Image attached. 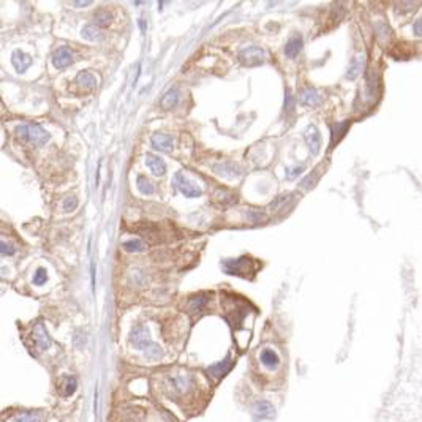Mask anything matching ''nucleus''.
<instances>
[{
    "mask_svg": "<svg viewBox=\"0 0 422 422\" xmlns=\"http://www.w3.org/2000/svg\"><path fill=\"white\" fill-rule=\"evenodd\" d=\"M248 220L252 221H258V220H263L264 217V212L263 211H248Z\"/></svg>",
    "mask_w": 422,
    "mask_h": 422,
    "instance_id": "72a5a7b5",
    "label": "nucleus"
},
{
    "mask_svg": "<svg viewBox=\"0 0 422 422\" xmlns=\"http://www.w3.org/2000/svg\"><path fill=\"white\" fill-rule=\"evenodd\" d=\"M76 82L82 89H87V90L97 89V79H95L94 73H90V71H81L76 78Z\"/></svg>",
    "mask_w": 422,
    "mask_h": 422,
    "instance_id": "dca6fc26",
    "label": "nucleus"
},
{
    "mask_svg": "<svg viewBox=\"0 0 422 422\" xmlns=\"http://www.w3.org/2000/svg\"><path fill=\"white\" fill-rule=\"evenodd\" d=\"M75 6H89V5H92V2H82V3H79V2H76V3H73Z\"/></svg>",
    "mask_w": 422,
    "mask_h": 422,
    "instance_id": "e433bc0d",
    "label": "nucleus"
},
{
    "mask_svg": "<svg viewBox=\"0 0 422 422\" xmlns=\"http://www.w3.org/2000/svg\"><path fill=\"white\" fill-rule=\"evenodd\" d=\"M302 171H304V166H296V168H292V169L288 168V169H286V179H290V181H291V179L297 177L300 173H302Z\"/></svg>",
    "mask_w": 422,
    "mask_h": 422,
    "instance_id": "2f4dec72",
    "label": "nucleus"
},
{
    "mask_svg": "<svg viewBox=\"0 0 422 422\" xmlns=\"http://www.w3.org/2000/svg\"><path fill=\"white\" fill-rule=\"evenodd\" d=\"M81 37L84 40H87V41H100L103 38V35H102V32H100V28L97 26L85 24L82 27V30H81Z\"/></svg>",
    "mask_w": 422,
    "mask_h": 422,
    "instance_id": "a211bd4d",
    "label": "nucleus"
},
{
    "mask_svg": "<svg viewBox=\"0 0 422 422\" xmlns=\"http://www.w3.org/2000/svg\"><path fill=\"white\" fill-rule=\"evenodd\" d=\"M231 367H233V359H231V356H228L226 359L213 364V366H211L209 369H207V375H209L212 380L217 381V380H221V378H223L228 371L231 370Z\"/></svg>",
    "mask_w": 422,
    "mask_h": 422,
    "instance_id": "6e6552de",
    "label": "nucleus"
},
{
    "mask_svg": "<svg viewBox=\"0 0 422 422\" xmlns=\"http://www.w3.org/2000/svg\"><path fill=\"white\" fill-rule=\"evenodd\" d=\"M78 207V199L75 196H68L63 199V211L65 212H73Z\"/></svg>",
    "mask_w": 422,
    "mask_h": 422,
    "instance_id": "7c9ffc66",
    "label": "nucleus"
},
{
    "mask_svg": "<svg viewBox=\"0 0 422 422\" xmlns=\"http://www.w3.org/2000/svg\"><path fill=\"white\" fill-rule=\"evenodd\" d=\"M16 134L23 142H32L35 146H45L46 142L51 139V134H49L45 128L37 124H30V122L19 124L16 127Z\"/></svg>",
    "mask_w": 422,
    "mask_h": 422,
    "instance_id": "f03ea898",
    "label": "nucleus"
},
{
    "mask_svg": "<svg viewBox=\"0 0 422 422\" xmlns=\"http://www.w3.org/2000/svg\"><path fill=\"white\" fill-rule=\"evenodd\" d=\"M348 128H349V120L332 125V128H331V132H332V146H335L343 138V134L348 132Z\"/></svg>",
    "mask_w": 422,
    "mask_h": 422,
    "instance_id": "4be33fe9",
    "label": "nucleus"
},
{
    "mask_svg": "<svg viewBox=\"0 0 422 422\" xmlns=\"http://www.w3.org/2000/svg\"><path fill=\"white\" fill-rule=\"evenodd\" d=\"M304 48V40L300 35H292V37L288 40V43H286L285 46V55L290 57V59H294V57H297V54L302 51Z\"/></svg>",
    "mask_w": 422,
    "mask_h": 422,
    "instance_id": "2eb2a0df",
    "label": "nucleus"
},
{
    "mask_svg": "<svg viewBox=\"0 0 422 422\" xmlns=\"http://www.w3.org/2000/svg\"><path fill=\"white\" fill-rule=\"evenodd\" d=\"M124 248L127 250V252L134 253V252H141V250H144V244H142V240H139V239H133V240L125 242Z\"/></svg>",
    "mask_w": 422,
    "mask_h": 422,
    "instance_id": "c756f323",
    "label": "nucleus"
},
{
    "mask_svg": "<svg viewBox=\"0 0 422 422\" xmlns=\"http://www.w3.org/2000/svg\"><path fill=\"white\" fill-rule=\"evenodd\" d=\"M63 386H65V389H63V394H65L67 397L73 396L75 391H76V388H78L76 378H75V376H65V383H63Z\"/></svg>",
    "mask_w": 422,
    "mask_h": 422,
    "instance_id": "cd10ccee",
    "label": "nucleus"
},
{
    "mask_svg": "<svg viewBox=\"0 0 422 422\" xmlns=\"http://www.w3.org/2000/svg\"><path fill=\"white\" fill-rule=\"evenodd\" d=\"M267 59V53L260 46H247L240 51L239 60L244 65H261Z\"/></svg>",
    "mask_w": 422,
    "mask_h": 422,
    "instance_id": "39448f33",
    "label": "nucleus"
},
{
    "mask_svg": "<svg viewBox=\"0 0 422 422\" xmlns=\"http://www.w3.org/2000/svg\"><path fill=\"white\" fill-rule=\"evenodd\" d=\"M32 339H33L35 345H37V348L40 349V351H46V349L51 348V339H49V335L46 332L45 326H43V323H37L33 326Z\"/></svg>",
    "mask_w": 422,
    "mask_h": 422,
    "instance_id": "0eeeda50",
    "label": "nucleus"
},
{
    "mask_svg": "<svg viewBox=\"0 0 422 422\" xmlns=\"http://www.w3.org/2000/svg\"><path fill=\"white\" fill-rule=\"evenodd\" d=\"M53 63L57 70L67 68L73 63V51L68 46H60L55 49V53L53 55Z\"/></svg>",
    "mask_w": 422,
    "mask_h": 422,
    "instance_id": "423d86ee",
    "label": "nucleus"
},
{
    "mask_svg": "<svg viewBox=\"0 0 422 422\" xmlns=\"http://www.w3.org/2000/svg\"><path fill=\"white\" fill-rule=\"evenodd\" d=\"M318 179H319V173L316 169L315 171H312V173L309 174V176H305L302 181L299 182V190H302V191H310L315 185H316V182H318Z\"/></svg>",
    "mask_w": 422,
    "mask_h": 422,
    "instance_id": "aec40b11",
    "label": "nucleus"
},
{
    "mask_svg": "<svg viewBox=\"0 0 422 422\" xmlns=\"http://www.w3.org/2000/svg\"><path fill=\"white\" fill-rule=\"evenodd\" d=\"M112 13L108 10H98L94 16V23L97 27H108L112 23Z\"/></svg>",
    "mask_w": 422,
    "mask_h": 422,
    "instance_id": "5701e85b",
    "label": "nucleus"
},
{
    "mask_svg": "<svg viewBox=\"0 0 422 422\" xmlns=\"http://www.w3.org/2000/svg\"><path fill=\"white\" fill-rule=\"evenodd\" d=\"M141 30H142V32L146 30V23H144V19H141Z\"/></svg>",
    "mask_w": 422,
    "mask_h": 422,
    "instance_id": "4c0bfd02",
    "label": "nucleus"
},
{
    "mask_svg": "<svg viewBox=\"0 0 422 422\" xmlns=\"http://www.w3.org/2000/svg\"><path fill=\"white\" fill-rule=\"evenodd\" d=\"M173 184H174L176 190H179L181 193H184V195L188 196V198H198V196L203 195L201 187H199V185H196L195 182L188 181V179L185 177V174L182 173V171L176 173Z\"/></svg>",
    "mask_w": 422,
    "mask_h": 422,
    "instance_id": "20e7f679",
    "label": "nucleus"
},
{
    "mask_svg": "<svg viewBox=\"0 0 422 422\" xmlns=\"http://www.w3.org/2000/svg\"><path fill=\"white\" fill-rule=\"evenodd\" d=\"M260 357H261V362H263L266 367H269V369L277 367V366H278V362H280V359H278L277 353L274 351V349H270V348L263 349L261 354H260Z\"/></svg>",
    "mask_w": 422,
    "mask_h": 422,
    "instance_id": "6ab92c4d",
    "label": "nucleus"
},
{
    "mask_svg": "<svg viewBox=\"0 0 422 422\" xmlns=\"http://www.w3.org/2000/svg\"><path fill=\"white\" fill-rule=\"evenodd\" d=\"M0 248H2V255H3V256H11V255H14V248L10 247L6 240H2V244H0Z\"/></svg>",
    "mask_w": 422,
    "mask_h": 422,
    "instance_id": "473e14b6",
    "label": "nucleus"
},
{
    "mask_svg": "<svg viewBox=\"0 0 422 422\" xmlns=\"http://www.w3.org/2000/svg\"><path fill=\"white\" fill-rule=\"evenodd\" d=\"M292 105H294V103H292V97L290 98V95H286V106H285V112L286 114H288L290 111H292Z\"/></svg>",
    "mask_w": 422,
    "mask_h": 422,
    "instance_id": "c9c22d12",
    "label": "nucleus"
},
{
    "mask_svg": "<svg viewBox=\"0 0 422 422\" xmlns=\"http://www.w3.org/2000/svg\"><path fill=\"white\" fill-rule=\"evenodd\" d=\"M48 282V272L45 267H38L37 272L33 274V278H32V283L37 285V286H41L45 285Z\"/></svg>",
    "mask_w": 422,
    "mask_h": 422,
    "instance_id": "c85d7f7f",
    "label": "nucleus"
},
{
    "mask_svg": "<svg viewBox=\"0 0 422 422\" xmlns=\"http://www.w3.org/2000/svg\"><path fill=\"white\" fill-rule=\"evenodd\" d=\"M304 136H305V141H307V146H309L310 150H312V154L316 155L319 152V147H321V133H319V130L313 124H310L309 127H307Z\"/></svg>",
    "mask_w": 422,
    "mask_h": 422,
    "instance_id": "1a4fd4ad",
    "label": "nucleus"
},
{
    "mask_svg": "<svg viewBox=\"0 0 422 422\" xmlns=\"http://www.w3.org/2000/svg\"><path fill=\"white\" fill-rule=\"evenodd\" d=\"M209 294H196V296H193V297H190V310L191 312H199V310H203L204 307L209 304Z\"/></svg>",
    "mask_w": 422,
    "mask_h": 422,
    "instance_id": "412c9836",
    "label": "nucleus"
},
{
    "mask_svg": "<svg viewBox=\"0 0 422 422\" xmlns=\"http://www.w3.org/2000/svg\"><path fill=\"white\" fill-rule=\"evenodd\" d=\"M128 340H130V343H132L134 348L146 351L150 357H155V359H158V357L161 356V349L157 346L152 340H150L149 329H147L144 324L134 326V327L132 329Z\"/></svg>",
    "mask_w": 422,
    "mask_h": 422,
    "instance_id": "f257e3e1",
    "label": "nucleus"
},
{
    "mask_svg": "<svg viewBox=\"0 0 422 422\" xmlns=\"http://www.w3.org/2000/svg\"><path fill=\"white\" fill-rule=\"evenodd\" d=\"M300 102L304 105H309V106H316L319 105V95L316 90L313 89H305L302 94H300Z\"/></svg>",
    "mask_w": 422,
    "mask_h": 422,
    "instance_id": "b1692460",
    "label": "nucleus"
},
{
    "mask_svg": "<svg viewBox=\"0 0 422 422\" xmlns=\"http://www.w3.org/2000/svg\"><path fill=\"white\" fill-rule=\"evenodd\" d=\"M11 62H13L14 70H16L18 73H24V71L30 67L32 57L28 54H26V53H23L21 49H16V51H14L13 55H11Z\"/></svg>",
    "mask_w": 422,
    "mask_h": 422,
    "instance_id": "f8f14e48",
    "label": "nucleus"
},
{
    "mask_svg": "<svg viewBox=\"0 0 422 422\" xmlns=\"http://www.w3.org/2000/svg\"><path fill=\"white\" fill-rule=\"evenodd\" d=\"M14 422H41L40 411H27L14 419Z\"/></svg>",
    "mask_w": 422,
    "mask_h": 422,
    "instance_id": "bb28decb",
    "label": "nucleus"
},
{
    "mask_svg": "<svg viewBox=\"0 0 422 422\" xmlns=\"http://www.w3.org/2000/svg\"><path fill=\"white\" fill-rule=\"evenodd\" d=\"M213 171H215L217 174H220L221 177H226V179H237V177L242 176V168L239 166V164H236V163L217 164V166L213 168Z\"/></svg>",
    "mask_w": 422,
    "mask_h": 422,
    "instance_id": "9d476101",
    "label": "nucleus"
},
{
    "mask_svg": "<svg viewBox=\"0 0 422 422\" xmlns=\"http://www.w3.org/2000/svg\"><path fill=\"white\" fill-rule=\"evenodd\" d=\"M253 266H255V263L250 258H247V256H244V258L226 261L223 269H225V272H228V274L250 278V277H252V272H253Z\"/></svg>",
    "mask_w": 422,
    "mask_h": 422,
    "instance_id": "7ed1b4c3",
    "label": "nucleus"
},
{
    "mask_svg": "<svg viewBox=\"0 0 422 422\" xmlns=\"http://www.w3.org/2000/svg\"><path fill=\"white\" fill-rule=\"evenodd\" d=\"M362 67H364V59H354V60L351 62V65H349L348 71H346V78H348V79H349V81L356 79L357 75L361 73Z\"/></svg>",
    "mask_w": 422,
    "mask_h": 422,
    "instance_id": "a878e982",
    "label": "nucleus"
},
{
    "mask_svg": "<svg viewBox=\"0 0 422 422\" xmlns=\"http://www.w3.org/2000/svg\"><path fill=\"white\" fill-rule=\"evenodd\" d=\"M253 414L258 419H272L275 416V410L266 400H260L253 405Z\"/></svg>",
    "mask_w": 422,
    "mask_h": 422,
    "instance_id": "4468645a",
    "label": "nucleus"
},
{
    "mask_svg": "<svg viewBox=\"0 0 422 422\" xmlns=\"http://www.w3.org/2000/svg\"><path fill=\"white\" fill-rule=\"evenodd\" d=\"M146 164L149 171L152 173L155 177H161L164 173H166V166H164V161L160 158L158 155H154V154H149L146 157Z\"/></svg>",
    "mask_w": 422,
    "mask_h": 422,
    "instance_id": "ddd939ff",
    "label": "nucleus"
},
{
    "mask_svg": "<svg viewBox=\"0 0 422 422\" xmlns=\"http://www.w3.org/2000/svg\"><path fill=\"white\" fill-rule=\"evenodd\" d=\"M179 97H181V94H179V89L177 87H171L166 94L161 97V108L163 109L174 108V106L179 103Z\"/></svg>",
    "mask_w": 422,
    "mask_h": 422,
    "instance_id": "f3484780",
    "label": "nucleus"
},
{
    "mask_svg": "<svg viewBox=\"0 0 422 422\" xmlns=\"http://www.w3.org/2000/svg\"><path fill=\"white\" fill-rule=\"evenodd\" d=\"M150 142L157 150H161V152H171L173 150V136H169L166 133H155L150 138Z\"/></svg>",
    "mask_w": 422,
    "mask_h": 422,
    "instance_id": "9b49d317",
    "label": "nucleus"
},
{
    "mask_svg": "<svg viewBox=\"0 0 422 422\" xmlns=\"http://www.w3.org/2000/svg\"><path fill=\"white\" fill-rule=\"evenodd\" d=\"M136 185H138V190L142 193V195H146V196L152 195V193L155 191V185H154L152 182H150L146 176H138V179H136Z\"/></svg>",
    "mask_w": 422,
    "mask_h": 422,
    "instance_id": "393cba45",
    "label": "nucleus"
},
{
    "mask_svg": "<svg viewBox=\"0 0 422 422\" xmlns=\"http://www.w3.org/2000/svg\"><path fill=\"white\" fill-rule=\"evenodd\" d=\"M413 30H414V35H416V37H422V16L416 21V23H414Z\"/></svg>",
    "mask_w": 422,
    "mask_h": 422,
    "instance_id": "f704fd0d",
    "label": "nucleus"
}]
</instances>
